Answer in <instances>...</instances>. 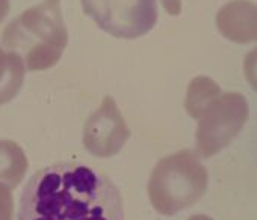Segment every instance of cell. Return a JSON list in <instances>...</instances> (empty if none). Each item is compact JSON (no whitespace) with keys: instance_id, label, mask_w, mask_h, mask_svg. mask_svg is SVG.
<instances>
[{"instance_id":"1","label":"cell","mask_w":257,"mask_h":220,"mask_svg":"<svg viewBox=\"0 0 257 220\" xmlns=\"http://www.w3.org/2000/svg\"><path fill=\"white\" fill-rule=\"evenodd\" d=\"M17 220H124V202L116 184L101 170L58 162L28 180Z\"/></svg>"}]
</instances>
